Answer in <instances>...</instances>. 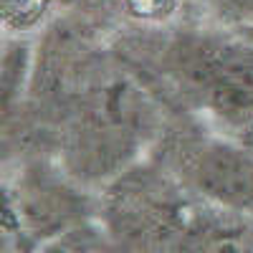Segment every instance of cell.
Listing matches in <instances>:
<instances>
[{"label":"cell","instance_id":"6da1fadb","mask_svg":"<svg viewBox=\"0 0 253 253\" xmlns=\"http://www.w3.org/2000/svg\"><path fill=\"white\" fill-rule=\"evenodd\" d=\"M182 76L208 94L213 109L230 122L253 119V53L200 43L182 51Z\"/></svg>","mask_w":253,"mask_h":253},{"label":"cell","instance_id":"3957f363","mask_svg":"<svg viewBox=\"0 0 253 253\" xmlns=\"http://www.w3.org/2000/svg\"><path fill=\"white\" fill-rule=\"evenodd\" d=\"M177 253H253V236L238 218L193 215Z\"/></svg>","mask_w":253,"mask_h":253},{"label":"cell","instance_id":"277c9868","mask_svg":"<svg viewBox=\"0 0 253 253\" xmlns=\"http://www.w3.org/2000/svg\"><path fill=\"white\" fill-rule=\"evenodd\" d=\"M0 3H3L5 26L15 31H26V28H33L43 18L51 0H0Z\"/></svg>","mask_w":253,"mask_h":253},{"label":"cell","instance_id":"5b68a950","mask_svg":"<svg viewBox=\"0 0 253 253\" xmlns=\"http://www.w3.org/2000/svg\"><path fill=\"white\" fill-rule=\"evenodd\" d=\"M124 5H126V10H129L134 18L162 20V18H167L175 10L177 0H124Z\"/></svg>","mask_w":253,"mask_h":253},{"label":"cell","instance_id":"7a4b0ae2","mask_svg":"<svg viewBox=\"0 0 253 253\" xmlns=\"http://www.w3.org/2000/svg\"><path fill=\"white\" fill-rule=\"evenodd\" d=\"M198 187L228 208L253 205V162L241 152L215 147L198 165Z\"/></svg>","mask_w":253,"mask_h":253}]
</instances>
